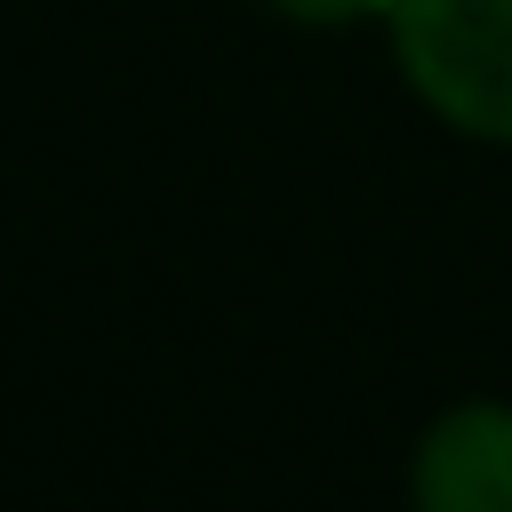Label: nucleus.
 Segmentation results:
<instances>
[{
	"label": "nucleus",
	"instance_id": "nucleus-1",
	"mask_svg": "<svg viewBox=\"0 0 512 512\" xmlns=\"http://www.w3.org/2000/svg\"><path fill=\"white\" fill-rule=\"evenodd\" d=\"M416 96L488 144H512V0H392Z\"/></svg>",
	"mask_w": 512,
	"mask_h": 512
},
{
	"label": "nucleus",
	"instance_id": "nucleus-2",
	"mask_svg": "<svg viewBox=\"0 0 512 512\" xmlns=\"http://www.w3.org/2000/svg\"><path fill=\"white\" fill-rule=\"evenodd\" d=\"M416 496L432 512H512V408H456L416 448Z\"/></svg>",
	"mask_w": 512,
	"mask_h": 512
},
{
	"label": "nucleus",
	"instance_id": "nucleus-3",
	"mask_svg": "<svg viewBox=\"0 0 512 512\" xmlns=\"http://www.w3.org/2000/svg\"><path fill=\"white\" fill-rule=\"evenodd\" d=\"M280 16H296V24H352V16H376V8H392V0H272Z\"/></svg>",
	"mask_w": 512,
	"mask_h": 512
}]
</instances>
